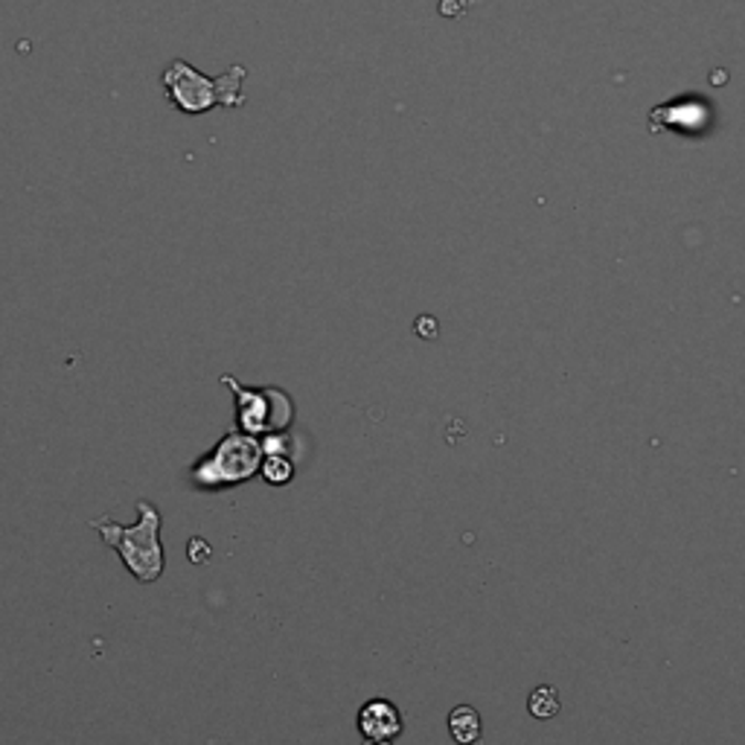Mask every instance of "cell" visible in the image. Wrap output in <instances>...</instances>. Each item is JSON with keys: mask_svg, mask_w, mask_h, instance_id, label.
I'll use <instances>...</instances> for the list:
<instances>
[{"mask_svg": "<svg viewBox=\"0 0 745 745\" xmlns=\"http://www.w3.org/2000/svg\"><path fill=\"white\" fill-rule=\"evenodd\" d=\"M713 126V105L707 99L688 94V97L670 99L664 105H656L649 111V131H675L681 137H702Z\"/></svg>", "mask_w": 745, "mask_h": 745, "instance_id": "5", "label": "cell"}, {"mask_svg": "<svg viewBox=\"0 0 745 745\" xmlns=\"http://www.w3.org/2000/svg\"><path fill=\"white\" fill-rule=\"evenodd\" d=\"M359 731L368 739H396L402 734V713L387 699H370L359 711Z\"/></svg>", "mask_w": 745, "mask_h": 745, "instance_id": "6", "label": "cell"}, {"mask_svg": "<svg viewBox=\"0 0 745 745\" xmlns=\"http://www.w3.org/2000/svg\"><path fill=\"white\" fill-rule=\"evenodd\" d=\"M259 475L274 487H283V483H289L295 478V464L286 455H265Z\"/></svg>", "mask_w": 745, "mask_h": 745, "instance_id": "10", "label": "cell"}, {"mask_svg": "<svg viewBox=\"0 0 745 745\" xmlns=\"http://www.w3.org/2000/svg\"><path fill=\"white\" fill-rule=\"evenodd\" d=\"M481 716L469 705H460L449 713V734L457 745L481 743Z\"/></svg>", "mask_w": 745, "mask_h": 745, "instance_id": "7", "label": "cell"}, {"mask_svg": "<svg viewBox=\"0 0 745 745\" xmlns=\"http://www.w3.org/2000/svg\"><path fill=\"white\" fill-rule=\"evenodd\" d=\"M242 82H245V67L242 65H233L231 71L219 76L216 94L222 108H240L245 103V97H242Z\"/></svg>", "mask_w": 745, "mask_h": 745, "instance_id": "8", "label": "cell"}, {"mask_svg": "<svg viewBox=\"0 0 745 745\" xmlns=\"http://www.w3.org/2000/svg\"><path fill=\"white\" fill-rule=\"evenodd\" d=\"M88 524L94 533H99L105 547H111L120 556L126 571L137 583L152 585L163 577V571H167V551H163L161 539L163 515L152 501H146V498L137 501V521L129 528L114 521L111 515L91 519Z\"/></svg>", "mask_w": 745, "mask_h": 745, "instance_id": "1", "label": "cell"}, {"mask_svg": "<svg viewBox=\"0 0 745 745\" xmlns=\"http://www.w3.org/2000/svg\"><path fill=\"white\" fill-rule=\"evenodd\" d=\"M222 385L236 396V425L240 432L263 437L272 432H286L295 419V405L289 393L277 387H242L240 379L222 376Z\"/></svg>", "mask_w": 745, "mask_h": 745, "instance_id": "3", "label": "cell"}, {"mask_svg": "<svg viewBox=\"0 0 745 745\" xmlns=\"http://www.w3.org/2000/svg\"><path fill=\"white\" fill-rule=\"evenodd\" d=\"M364 745H393V739H368Z\"/></svg>", "mask_w": 745, "mask_h": 745, "instance_id": "11", "label": "cell"}, {"mask_svg": "<svg viewBox=\"0 0 745 745\" xmlns=\"http://www.w3.org/2000/svg\"><path fill=\"white\" fill-rule=\"evenodd\" d=\"M263 443L254 434L227 432L222 440L190 466V483L201 492H222L257 478L263 466Z\"/></svg>", "mask_w": 745, "mask_h": 745, "instance_id": "2", "label": "cell"}, {"mask_svg": "<svg viewBox=\"0 0 745 745\" xmlns=\"http://www.w3.org/2000/svg\"><path fill=\"white\" fill-rule=\"evenodd\" d=\"M161 85L167 91L169 103L175 105L178 111L190 114V117H199V114H207L210 108L219 105L216 94V79H210L199 67H193L184 58H175L172 65L163 71Z\"/></svg>", "mask_w": 745, "mask_h": 745, "instance_id": "4", "label": "cell"}, {"mask_svg": "<svg viewBox=\"0 0 745 745\" xmlns=\"http://www.w3.org/2000/svg\"><path fill=\"white\" fill-rule=\"evenodd\" d=\"M528 711L536 716V720H553L560 713V693L551 684H542L528 696Z\"/></svg>", "mask_w": 745, "mask_h": 745, "instance_id": "9", "label": "cell"}]
</instances>
